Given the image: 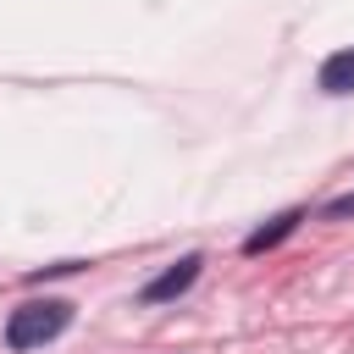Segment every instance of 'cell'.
Here are the masks:
<instances>
[{
  "label": "cell",
  "instance_id": "7a4b0ae2",
  "mask_svg": "<svg viewBox=\"0 0 354 354\" xmlns=\"http://www.w3.org/2000/svg\"><path fill=\"white\" fill-rule=\"evenodd\" d=\"M199 254H183L171 271H160L155 282H144V304H166V299H177V293H188L194 288V277H199Z\"/></svg>",
  "mask_w": 354,
  "mask_h": 354
},
{
  "label": "cell",
  "instance_id": "3957f363",
  "mask_svg": "<svg viewBox=\"0 0 354 354\" xmlns=\"http://www.w3.org/2000/svg\"><path fill=\"white\" fill-rule=\"evenodd\" d=\"M299 221H304V210H282V216H271V227H254V232L243 238V254H266V249H277Z\"/></svg>",
  "mask_w": 354,
  "mask_h": 354
},
{
  "label": "cell",
  "instance_id": "277c9868",
  "mask_svg": "<svg viewBox=\"0 0 354 354\" xmlns=\"http://www.w3.org/2000/svg\"><path fill=\"white\" fill-rule=\"evenodd\" d=\"M321 88L326 94H354V50H337L321 61Z\"/></svg>",
  "mask_w": 354,
  "mask_h": 354
},
{
  "label": "cell",
  "instance_id": "6da1fadb",
  "mask_svg": "<svg viewBox=\"0 0 354 354\" xmlns=\"http://www.w3.org/2000/svg\"><path fill=\"white\" fill-rule=\"evenodd\" d=\"M66 321H72V304H66V299H28V304L11 310V321H6V343H11V348H39V343L61 337Z\"/></svg>",
  "mask_w": 354,
  "mask_h": 354
},
{
  "label": "cell",
  "instance_id": "5b68a950",
  "mask_svg": "<svg viewBox=\"0 0 354 354\" xmlns=\"http://www.w3.org/2000/svg\"><path fill=\"white\" fill-rule=\"evenodd\" d=\"M326 216H354V199H337V205H332Z\"/></svg>",
  "mask_w": 354,
  "mask_h": 354
}]
</instances>
